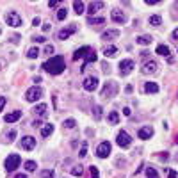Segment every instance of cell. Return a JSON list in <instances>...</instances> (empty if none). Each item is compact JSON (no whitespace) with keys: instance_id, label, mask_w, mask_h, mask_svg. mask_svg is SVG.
Segmentation results:
<instances>
[{"instance_id":"6da1fadb","label":"cell","mask_w":178,"mask_h":178,"mask_svg":"<svg viewBox=\"0 0 178 178\" xmlns=\"http://www.w3.org/2000/svg\"><path fill=\"white\" fill-rule=\"evenodd\" d=\"M43 70L48 71L50 75H61L66 70V61L62 55H52L48 61L43 62Z\"/></svg>"},{"instance_id":"7a4b0ae2","label":"cell","mask_w":178,"mask_h":178,"mask_svg":"<svg viewBox=\"0 0 178 178\" xmlns=\"http://www.w3.org/2000/svg\"><path fill=\"white\" fill-rule=\"evenodd\" d=\"M20 164H22V157L16 155V153H11V155L6 159V164H4V166H6V171L7 173H13L14 169H18Z\"/></svg>"},{"instance_id":"3957f363","label":"cell","mask_w":178,"mask_h":178,"mask_svg":"<svg viewBox=\"0 0 178 178\" xmlns=\"http://www.w3.org/2000/svg\"><path fill=\"white\" fill-rule=\"evenodd\" d=\"M41 96H43V89L38 87V86H34V87L27 89V93H25V100L32 103V102H38Z\"/></svg>"},{"instance_id":"277c9868","label":"cell","mask_w":178,"mask_h":178,"mask_svg":"<svg viewBox=\"0 0 178 178\" xmlns=\"http://www.w3.org/2000/svg\"><path fill=\"white\" fill-rule=\"evenodd\" d=\"M116 143H118V146H119V148L127 150V148H130V144H132V137H130V135H128L125 130H121V132L118 134Z\"/></svg>"},{"instance_id":"5b68a950","label":"cell","mask_w":178,"mask_h":178,"mask_svg":"<svg viewBox=\"0 0 178 178\" xmlns=\"http://www.w3.org/2000/svg\"><path fill=\"white\" fill-rule=\"evenodd\" d=\"M22 22H23L22 16H20L16 11H11V13H7L6 14V23L9 25V27H20Z\"/></svg>"},{"instance_id":"8992f818","label":"cell","mask_w":178,"mask_h":178,"mask_svg":"<svg viewBox=\"0 0 178 178\" xmlns=\"http://www.w3.org/2000/svg\"><path fill=\"white\" fill-rule=\"evenodd\" d=\"M135 68V62L132 61V59H123L121 62H119V75H128V73H132V70Z\"/></svg>"},{"instance_id":"52a82bcc","label":"cell","mask_w":178,"mask_h":178,"mask_svg":"<svg viewBox=\"0 0 178 178\" xmlns=\"http://www.w3.org/2000/svg\"><path fill=\"white\" fill-rule=\"evenodd\" d=\"M111 150H112L111 143H109V141H103V143H100L98 148H96V155L100 157V159H105V157H109Z\"/></svg>"},{"instance_id":"ba28073f","label":"cell","mask_w":178,"mask_h":178,"mask_svg":"<svg viewBox=\"0 0 178 178\" xmlns=\"http://www.w3.org/2000/svg\"><path fill=\"white\" fill-rule=\"evenodd\" d=\"M82 87L87 91V93H93V91H96V87H98V78L96 77H86L82 82Z\"/></svg>"},{"instance_id":"9c48e42d","label":"cell","mask_w":178,"mask_h":178,"mask_svg":"<svg viewBox=\"0 0 178 178\" xmlns=\"http://www.w3.org/2000/svg\"><path fill=\"white\" fill-rule=\"evenodd\" d=\"M36 137H32V135H23V139H22V148L23 150H27V151H30V150H34L36 148Z\"/></svg>"},{"instance_id":"30bf717a","label":"cell","mask_w":178,"mask_h":178,"mask_svg":"<svg viewBox=\"0 0 178 178\" xmlns=\"http://www.w3.org/2000/svg\"><path fill=\"white\" fill-rule=\"evenodd\" d=\"M116 91H118L116 84L114 82H107L105 87H103V91H102V98H111V96L116 95Z\"/></svg>"},{"instance_id":"8fae6325","label":"cell","mask_w":178,"mask_h":178,"mask_svg":"<svg viewBox=\"0 0 178 178\" xmlns=\"http://www.w3.org/2000/svg\"><path fill=\"white\" fill-rule=\"evenodd\" d=\"M141 71L144 73V75L157 73V71H159V62H157V61H148V62H144V66H143V70H141Z\"/></svg>"},{"instance_id":"7c38bea8","label":"cell","mask_w":178,"mask_h":178,"mask_svg":"<svg viewBox=\"0 0 178 178\" xmlns=\"http://www.w3.org/2000/svg\"><path fill=\"white\" fill-rule=\"evenodd\" d=\"M111 20L114 23H125L128 20L127 18V14L123 11H119V9H112V13H111Z\"/></svg>"},{"instance_id":"4fadbf2b","label":"cell","mask_w":178,"mask_h":178,"mask_svg":"<svg viewBox=\"0 0 178 178\" xmlns=\"http://www.w3.org/2000/svg\"><path fill=\"white\" fill-rule=\"evenodd\" d=\"M73 32H77V25H75V23H71V25H70L68 29H62V30H59L57 38L64 41V39H68V38H70V36H71Z\"/></svg>"},{"instance_id":"5bb4252c","label":"cell","mask_w":178,"mask_h":178,"mask_svg":"<svg viewBox=\"0 0 178 178\" xmlns=\"http://www.w3.org/2000/svg\"><path fill=\"white\" fill-rule=\"evenodd\" d=\"M93 50L91 46H82V48H78V50H75V54H73V61H78V59H86V57L89 55V52Z\"/></svg>"},{"instance_id":"9a60e30c","label":"cell","mask_w":178,"mask_h":178,"mask_svg":"<svg viewBox=\"0 0 178 178\" xmlns=\"http://www.w3.org/2000/svg\"><path fill=\"white\" fill-rule=\"evenodd\" d=\"M119 38V30L116 29H112V30H105V32L102 34V41H112V39Z\"/></svg>"},{"instance_id":"2e32d148","label":"cell","mask_w":178,"mask_h":178,"mask_svg":"<svg viewBox=\"0 0 178 178\" xmlns=\"http://www.w3.org/2000/svg\"><path fill=\"white\" fill-rule=\"evenodd\" d=\"M137 135H139V139H150L151 135H153V128L151 127H143V128H139Z\"/></svg>"},{"instance_id":"e0dca14e","label":"cell","mask_w":178,"mask_h":178,"mask_svg":"<svg viewBox=\"0 0 178 178\" xmlns=\"http://www.w3.org/2000/svg\"><path fill=\"white\" fill-rule=\"evenodd\" d=\"M34 112H36L38 118H46V114H48V105H46V103H39V105L34 109Z\"/></svg>"},{"instance_id":"ac0fdd59","label":"cell","mask_w":178,"mask_h":178,"mask_svg":"<svg viewBox=\"0 0 178 178\" xmlns=\"http://www.w3.org/2000/svg\"><path fill=\"white\" fill-rule=\"evenodd\" d=\"M20 118H22V112H20V111H14V112L6 114V116H4V121H6V123H14V121H18Z\"/></svg>"},{"instance_id":"d6986e66","label":"cell","mask_w":178,"mask_h":178,"mask_svg":"<svg viewBox=\"0 0 178 178\" xmlns=\"http://www.w3.org/2000/svg\"><path fill=\"white\" fill-rule=\"evenodd\" d=\"M103 6H105L103 2H91V4H89V7H87V13L91 14V16H93V14H95L96 11L103 9Z\"/></svg>"},{"instance_id":"ffe728a7","label":"cell","mask_w":178,"mask_h":178,"mask_svg":"<svg viewBox=\"0 0 178 178\" xmlns=\"http://www.w3.org/2000/svg\"><path fill=\"white\" fill-rule=\"evenodd\" d=\"M143 91H144V93H151V95H155V93H159V84H155V82H146L144 87H143Z\"/></svg>"},{"instance_id":"44dd1931","label":"cell","mask_w":178,"mask_h":178,"mask_svg":"<svg viewBox=\"0 0 178 178\" xmlns=\"http://www.w3.org/2000/svg\"><path fill=\"white\" fill-rule=\"evenodd\" d=\"M95 61H96V52L91 50V52H89V55L84 59V66L80 68V71H86V66H87L89 62H95Z\"/></svg>"},{"instance_id":"7402d4cb","label":"cell","mask_w":178,"mask_h":178,"mask_svg":"<svg viewBox=\"0 0 178 178\" xmlns=\"http://www.w3.org/2000/svg\"><path fill=\"white\" fill-rule=\"evenodd\" d=\"M105 18H102V16H89L87 18V23L89 25H105Z\"/></svg>"},{"instance_id":"603a6c76","label":"cell","mask_w":178,"mask_h":178,"mask_svg":"<svg viewBox=\"0 0 178 178\" xmlns=\"http://www.w3.org/2000/svg\"><path fill=\"white\" fill-rule=\"evenodd\" d=\"M148 22H150L151 27H160V25H162V16H160V14H151Z\"/></svg>"},{"instance_id":"cb8c5ba5","label":"cell","mask_w":178,"mask_h":178,"mask_svg":"<svg viewBox=\"0 0 178 178\" xmlns=\"http://www.w3.org/2000/svg\"><path fill=\"white\" fill-rule=\"evenodd\" d=\"M137 45H143V46H146V45H150L153 39H151V36H148V34H144V36H137Z\"/></svg>"},{"instance_id":"d4e9b609","label":"cell","mask_w":178,"mask_h":178,"mask_svg":"<svg viewBox=\"0 0 178 178\" xmlns=\"http://www.w3.org/2000/svg\"><path fill=\"white\" fill-rule=\"evenodd\" d=\"M52 132H54V125H52V123H46V125L41 127V135H43V137H48Z\"/></svg>"},{"instance_id":"484cf974","label":"cell","mask_w":178,"mask_h":178,"mask_svg":"<svg viewBox=\"0 0 178 178\" xmlns=\"http://www.w3.org/2000/svg\"><path fill=\"white\" fill-rule=\"evenodd\" d=\"M103 54H105L107 57H116V55H118V46H114V45H109L105 50H103Z\"/></svg>"},{"instance_id":"4316f807","label":"cell","mask_w":178,"mask_h":178,"mask_svg":"<svg viewBox=\"0 0 178 178\" xmlns=\"http://www.w3.org/2000/svg\"><path fill=\"white\" fill-rule=\"evenodd\" d=\"M107 121H109V125H118L119 123V112H109Z\"/></svg>"},{"instance_id":"83f0119b","label":"cell","mask_w":178,"mask_h":178,"mask_svg":"<svg viewBox=\"0 0 178 178\" xmlns=\"http://www.w3.org/2000/svg\"><path fill=\"white\" fill-rule=\"evenodd\" d=\"M157 54L162 57H167L169 55V46H166V45H159L157 46Z\"/></svg>"},{"instance_id":"f1b7e54d","label":"cell","mask_w":178,"mask_h":178,"mask_svg":"<svg viewBox=\"0 0 178 178\" xmlns=\"http://www.w3.org/2000/svg\"><path fill=\"white\" fill-rule=\"evenodd\" d=\"M23 167H25V169H27L29 173H34L36 169H38V164H36L34 160H27L25 164H23Z\"/></svg>"},{"instance_id":"f546056e","label":"cell","mask_w":178,"mask_h":178,"mask_svg":"<svg viewBox=\"0 0 178 178\" xmlns=\"http://www.w3.org/2000/svg\"><path fill=\"white\" fill-rule=\"evenodd\" d=\"M73 9H75V13H77V14H82V13H84V2L75 0V2H73Z\"/></svg>"},{"instance_id":"4dcf8cb0","label":"cell","mask_w":178,"mask_h":178,"mask_svg":"<svg viewBox=\"0 0 178 178\" xmlns=\"http://www.w3.org/2000/svg\"><path fill=\"white\" fill-rule=\"evenodd\" d=\"M27 57H29V59H38V57H39V50H38V46H32V48H29Z\"/></svg>"},{"instance_id":"1f68e13d","label":"cell","mask_w":178,"mask_h":178,"mask_svg":"<svg viewBox=\"0 0 178 178\" xmlns=\"http://www.w3.org/2000/svg\"><path fill=\"white\" fill-rule=\"evenodd\" d=\"M70 173H71L73 176H82V173H84V167H82V166H73L71 169H70Z\"/></svg>"},{"instance_id":"d6a6232c","label":"cell","mask_w":178,"mask_h":178,"mask_svg":"<svg viewBox=\"0 0 178 178\" xmlns=\"http://www.w3.org/2000/svg\"><path fill=\"white\" fill-rule=\"evenodd\" d=\"M62 125H64V128L71 130V128H75V127H77V121H75L73 118H70V119H64V123H62Z\"/></svg>"},{"instance_id":"836d02e7","label":"cell","mask_w":178,"mask_h":178,"mask_svg":"<svg viewBox=\"0 0 178 178\" xmlns=\"http://www.w3.org/2000/svg\"><path fill=\"white\" fill-rule=\"evenodd\" d=\"M78 155H80V159L87 155V141H82V146H80V151H78Z\"/></svg>"},{"instance_id":"e575fe53","label":"cell","mask_w":178,"mask_h":178,"mask_svg":"<svg viewBox=\"0 0 178 178\" xmlns=\"http://www.w3.org/2000/svg\"><path fill=\"white\" fill-rule=\"evenodd\" d=\"M93 116H95L96 121L102 118V107L100 105H95V107H93Z\"/></svg>"},{"instance_id":"d590c367","label":"cell","mask_w":178,"mask_h":178,"mask_svg":"<svg viewBox=\"0 0 178 178\" xmlns=\"http://www.w3.org/2000/svg\"><path fill=\"white\" fill-rule=\"evenodd\" d=\"M146 176L148 178H159V173H157V169H153V167H148V169H146Z\"/></svg>"},{"instance_id":"8d00e7d4","label":"cell","mask_w":178,"mask_h":178,"mask_svg":"<svg viewBox=\"0 0 178 178\" xmlns=\"http://www.w3.org/2000/svg\"><path fill=\"white\" fill-rule=\"evenodd\" d=\"M89 173H91V178H100V171L96 166H91L89 167Z\"/></svg>"},{"instance_id":"74e56055","label":"cell","mask_w":178,"mask_h":178,"mask_svg":"<svg viewBox=\"0 0 178 178\" xmlns=\"http://www.w3.org/2000/svg\"><path fill=\"white\" fill-rule=\"evenodd\" d=\"M66 16H68V9H59V11H57V20H59V22H62Z\"/></svg>"},{"instance_id":"f35d334b","label":"cell","mask_w":178,"mask_h":178,"mask_svg":"<svg viewBox=\"0 0 178 178\" xmlns=\"http://www.w3.org/2000/svg\"><path fill=\"white\" fill-rule=\"evenodd\" d=\"M39 175H41V178H54V171L52 169H43Z\"/></svg>"},{"instance_id":"ab89813d","label":"cell","mask_w":178,"mask_h":178,"mask_svg":"<svg viewBox=\"0 0 178 178\" xmlns=\"http://www.w3.org/2000/svg\"><path fill=\"white\" fill-rule=\"evenodd\" d=\"M54 52H55L54 45H46V46H45V54H46V55H50V57H52V54H54Z\"/></svg>"},{"instance_id":"60d3db41","label":"cell","mask_w":178,"mask_h":178,"mask_svg":"<svg viewBox=\"0 0 178 178\" xmlns=\"http://www.w3.org/2000/svg\"><path fill=\"white\" fill-rule=\"evenodd\" d=\"M61 6V0H50V2H48V7H50V9H55V7H59Z\"/></svg>"},{"instance_id":"b9f144b4","label":"cell","mask_w":178,"mask_h":178,"mask_svg":"<svg viewBox=\"0 0 178 178\" xmlns=\"http://www.w3.org/2000/svg\"><path fill=\"white\" fill-rule=\"evenodd\" d=\"M14 137H16V130H11V132L7 134V143H13Z\"/></svg>"},{"instance_id":"7bdbcfd3","label":"cell","mask_w":178,"mask_h":178,"mask_svg":"<svg viewBox=\"0 0 178 178\" xmlns=\"http://www.w3.org/2000/svg\"><path fill=\"white\" fill-rule=\"evenodd\" d=\"M167 178H178V171H176V169H169V173H167Z\"/></svg>"},{"instance_id":"ee69618b","label":"cell","mask_w":178,"mask_h":178,"mask_svg":"<svg viewBox=\"0 0 178 178\" xmlns=\"http://www.w3.org/2000/svg\"><path fill=\"white\" fill-rule=\"evenodd\" d=\"M6 103H7V98H4V96H2V98H0V112H2V109H4V107H6Z\"/></svg>"},{"instance_id":"f6af8a7d","label":"cell","mask_w":178,"mask_h":178,"mask_svg":"<svg viewBox=\"0 0 178 178\" xmlns=\"http://www.w3.org/2000/svg\"><path fill=\"white\" fill-rule=\"evenodd\" d=\"M7 68V61L6 59H0V71H2V70H6Z\"/></svg>"},{"instance_id":"bcb514c9","label":"cell","mask_w":178,"mask_h":178,"mask_svg":"<svg viewBox=\"0 0 178 178\" xmlns=\"http://www.w3.org/2000/svg\"><path fill=\"white\" fill-rule=\"evenodd\" d=\"M32 25H34V27H38V25H41V18H39V16H36V18L32 20Z\"/></svg>"},{"instance_id":"7dc6e473","label":"cell","mask_w":178,"mask_h":178,"mask_svg":"<svg viewBox=\"0 0 178 178\" xmlns=\"http://www.w3.org/2000/svg\"><path fill=\"white\" fill-rule=\"evenodd\" d=\"M32 41H36V43H45L46 39H45V36H38V38H34Z\"/></svg>"},{"instance_id":"c3c4849f","label":"cell","mask_w":178,"mask_h":178,"mask_svg":"<svg viewBox=\"0 0 178 178\" xmlns=\"http://www.w3.org/2000/svg\"><path fill=\"white\" fill-rule=\"evenodd\" d=\"M18 41H20V36H18V34L11 36V43H18Z\"/></svg>"},{"instance_id":"681fc988","label":"cell","mask_w":178,"mask_h":178,"mask_svg":"<svg viewBox=\"0 0 178 178\" xmlns=\"http://www.w3.org/2000/svg\"><path fill=\"white\" fill-rule=\"evenodd\" d=\"M41 29H43L45 32H48V30H50V29H52V25H50V23H45V25H43V27H41Z\"/></svg>"},{"instance_id":"f907efd6","label":"cell","mask_w":178,"mask_h":178,"mask_svg":"<svg viewBox=\"0 0 178 178\" xmlns=\"http://www.w3.org/2000/svg\"><path fill=\"white\" fill-rule=\"evenodd\" d=\"M32 127H34V128H38V127H43V125H41V119H36V121L32 123Z\"/></svg>"},{"instance_id":"816d5d0a","label":"cell","mask_w":178,"mask_h":178,"mask_svg":"<svg viewBox=\"0 0 178 178\" xmlns=\"http://www.w3.org/2000/svg\"><path fill=\"white\" fill-rule=\"evenodd\" d=\"M123 114H125V116H130V114H132V112H130V109H128V107H125V109H123Z\"/></svg>"},{"instance_id":"f5cc1de1","label":"cell","mask_w":178,"mask_h":178,"mask_svg":"<svg viewBox=\"0 0 178 178\" xmlns=\"http://www.w3.org/2000/svg\"><path fill=\"white\" fill-rule=\"evenodd\" d=\"M173 39H175V41H178V29H175V30H173Z\"/></svg>"},{"instance_id":"db71d44e","label":"cell","mask_w":178,"mask_h":178,"mask_svg":"<svg viewBox=\"0 0 178 178\" xmlns=\"http://www.w3.org/2000/svg\"><path fill=\"white\" fill-rule=\"evenodd\" d=\"M125 91H127V93H132L134 87H132V86H127V89H125Z\"/></svg>"},{"instance_id":"11a10c76","label":"cell","mask_w":178,"mask_h":178,"mask_svg":"<svg viewBox=\"0 0 178 178\" xmlns=\"http://www.w3.org/2000/svg\"><path fill=\"white\" fill-rule=\"evenodd\" d=\"M14 178H27V175H23V173H22V175H16Z\"/></svg>"},{"instance_id":"9f6ffc18","label":"cell","mask_w":178,"mask_h":178,"mask_svg":"<svg viewBox=\"0 0 178 178\" xmlns=\"http://www.w3.org/2000/svg\"><path fill=\"white\" fill-rule=\"evenodd\" d=\"M0 34H2V29H0Z\"/></svg>"},{"instance_id":"6f0895ef","label":"cell","mask_w":178,"mask_h":178,"mask_svg":"<svg viewBox=\"0 0 178 178\" xmlns=\"http://www.w3.org/2000/svg\"><path fill=\"white\" fill-rule=\"evenodd\" d=\"M176 143H178V137H176Z\"/></svg>"}]
</instances>
